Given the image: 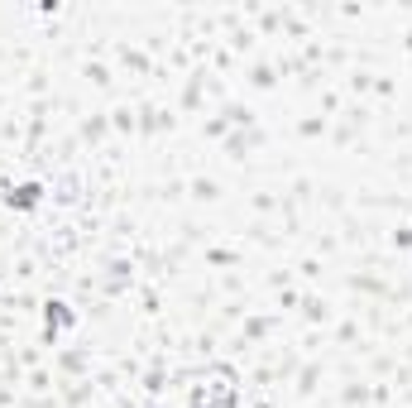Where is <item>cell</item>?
<instances>
[{"mask_svg": "<svg viewBox=\"0 0 412 408\" xmlns=\"http://www.w3.org/2000/svg\"><path fill=\"white\" fill-rule=\"evenodd\" d=\"M10 202H15V206H34V202H39V187H34V183L15 187V192H10Z\"/></svg>", "mask_w": 412, "mask_h": 408, "instance_id": "1", "label": "cell"}, {"mask_svg": "<svg viewBox=\"0 0 412 408\" xmlns=\"http://www.w3.org/2000/svg\"><path fill=\"white\" fill-rule=\"evenodd\" d=\"M48 326H67V307L62 303H48Z\"/></svg>", "mask_w": 412, "mask_h": 408, "instance_id": "2", "label": "cell"}]
</instances>
